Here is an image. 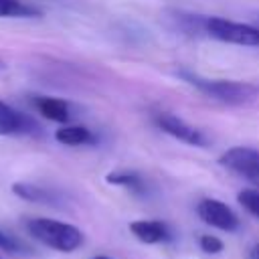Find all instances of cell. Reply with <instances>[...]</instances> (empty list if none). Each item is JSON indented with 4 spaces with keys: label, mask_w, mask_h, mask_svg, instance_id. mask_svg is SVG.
Wrapping results in <instances>:
<instances>
[{
    "label": "cell",
    "mask_w": 259,
    "mask_h": 259,
    "mask_svg": "<svg viewBox=\"0 0 259 259\" xmlns=\"http://www.w3.org/2000/svg\"><path fill=\"white\" fill-rule=\"evenodd\" d=\"M26 231L42 245L61 253H73L83 245V233L75 225L63 223V221L36 217L26 221Z\"/></svg>",
    "instance_id": "obj_1"
},
{
    "label": "cell",
    "mask_w": 259,
    "mask_h": 259,
    "mask_svg": "<svg viewBox=\"0 0 259 259\" xmlns=\"http://www.w3.org/2000/svg\"><path fill=\"white\" fill-rule=\"evenodd\" d=\"M182 77L186 79V83H190L192 87H196L200 93L227 103V105H243L253 101L255 97H259V87L247 81H233V79H204L198 75H190V73H182Z\"/></svg>",
    "instance_id": "obj_2"
},
{
    "label": "cell",
    "mask_w": 259,
    "mask_h": 259,
    "mask_svg": "<svg viewBox=\"0 0 259 259\" xmlns=\"http://www.w3.org/2000/svg\"><path fill=\"white\" fill-rule=\"evenodd\" d=\"M202 28L208 36L221 42H231L241 47H259V26H253V24H243V22L227 20L221 16H206L202 18Z\"/></svg>",
    "instance_id": "obj_3"
},
{
    "label": "cell",
    "mask_w": 259,
    "mask_h": 259,
    "mask_svg": "<svg viewBox=\"0 0 259 259\" xmlns=\"http://www.w3.org/2000/svg\"><path fill=\"white\" fill-rule=\"evenodd\" d=\"M219 164L225 166L227 170L243 176L251 184L259 188V150L249 148V146H235L229 148L221 158Z\"/></svg>",
    "instance_id": "obj_4"
},
{
    "label": "cell",
    "mask_w": 259,
    "mask_h": 259,
    "mask_svg": "<svg viewBox=\"0 0 259 259\" xmlns=\"http://www.w3.org/2000/svg\"><path fill=\"white\" fill-rule=\"evenodd\" d=\"M196 212L202 219V223H206L219 231L233 233L239 229V219L233 212V208L217 198H202L196 206Z\"/></svg>",
    "instance_id": "obj_5"
},
{
    "label": "cell",
    "mask_w": 259,
    "mask_h": 259,
    "mask_svg": "<svg viewBox=\"0 0 259 259\" xmlns=\"http://www.w3.org/2000/svg\"><path fill=\"white\" fill-rule=\"evenodd\" d=\"M154 123L168 136L176 138L178 142H184L188 146H204L206 140L202 136L200 130H196L194 125L186 123L182 117L174 115V113H168V111H160L154 115Z\"/></svg>",
    "instance_id": "obj_6"
},
{
    "label": "cell",
    "mask_w": 259,
    "mask_h": 259,
    "mask_svg": "<svg viewBox=\"0 0 259 259\" xmlns=\"http://www.w3.org/2000/svg\"><path fill=\"white\" fill-rule=\"evenodd\" d=\"M34 130L36 123L28 115L0 101V136H22V134H32Z\"/></svg>",
    "instance_id": "obj_7"
},
{
    "label": "cell",
    "mask_w": 259,
    "mask_h": 259,
    "mask_svg": "<svg viewBox=\"0 0 259 259\" xmlns=\"http://www.w3.org/2000/svg\"><path fill=\"white\" fill-rule=\"evenodd\" d=\"M130 231L138 241H142L146 245L164 243L170 239V229L162 221H146V219L134 221V223H130Z\"/></svg>",
    "instance_id": "obj_8"
},
{
    "label": "cell",
    "mask_w": 259,
    "mask_h": 259,
    "mask_svg": "<svg viewBox=\"0 0 259 259\" xmlns=\"http://www.w3.org/2000/svg\"><path fill=\"white\" fill-rule=\"evenodd\" d=\"M34 107L38 109V113L51 121H57V123H67L71 119V111H69V105L63 101V99H57V97H36L34 99Z\"/></svg>",
    "instance_id": "obj_9"
},
{
    "label": "cell",
    "mask_w": 259,
    "mask_h": 259,
    "mask_svg": "<svg viewBox=\"0 0 259 259\" xmlns=\"http://www.w3.org/2000/svg\"><path fill=\"white\" fill-rule=\"evenodd\" d=\"M12 192L18 196V198H24V200H30V202H42V204H57L59 196L42 186H36V184H28V182H16L12 184Z\"/></svg>",
    "instance_id": "obj_10"
},
{
    "label": "cell",
    "mask_w": 259,
    "mask_h": 259,
    "mask_svg": "<svg viewBox=\"0 0 259 259\" xmlns=\"http://www.w3.org/2000/svg\"><path fill=\"white\" fill-rule=\"evenodd\" d=\"M55 140L63 146H87L95 142L91 130L83 125H63L55 132Z\"/></svg>",
    "instance_id": "obj_11"
},
{
    "label": "cell",
    "mask_w": 259,
    "mask_h": 259,
    "mask_svg": "<svg viewBox=\"0 0 259 259\" xmlns=\"http://www.w3.org/2000/svg\"><path fill=\"white\" fill-rule=\"evenodd\" d=\"M38 14V8L22 0H0V18H28Z\"/></svg>",
    "instance_id": "obj_12"
},
{
    "label": "cell",
    "mask_w": 259,
    "mask_h": 259,
    "mask_svg": "<svg viewBox=\"0 0 259 259\" xmlns=\"http://www.w3.org/2000/svg\"><path fill=\"white\" fill-rule=\"evenodd\" d=\"M107 182L109 184H117V186H125V188H132V190H142V178L134 172H113V174H107Z\"/></svg>",
    "instance_id": "obj_13"
},
{
    "label": "cell",
    "mask_w": 259,
    "mask_h": 259,
    "mask_svg": "<svg viewBox=\"0 0 259 259\" xmlns=\"http://www.w3.org/2000/svg\"><path fill=\"white\" fill-rule=\"evenodd\" d=\"M0 249L6 251V253H12V255H20V253L28 251L26 245L20 239H16L14 235H10V233H6L2 229H0Z\"/></svg>",
    "instance_id": "obj_14"
},
{
    "label": "cell",
    "mask_w": 259,
    "mask_h": 259,
    "mask_svg": "<svg viewBox=\"0 0 259 259\" xmlns=\"http://www.w3.org/2000/svg\"><path fill=\"white\" fill-rule=\"evenodd\" d=\"M237 198H239V202H241L243 208H247L253 217L259 219V190H255V188H245V190L239 192Z\"/></svg>",
    "instance_id": "obj_15"
},
{
    "label": "cell",
    "mask_w": 259,
    "mask_h": 259,
    "mask_svg": "<svg viewBox=\"0 0 259 259\" xmlns=\"http://www.w3.org/2000/svg\"><path fill=\"white\" fill-rule=\"evenodd\" d=\"M200 249L204 251V253H210V255H217V253H221L223 251V241L219 239V237H214V235H202L200 237Z\"/></svg>",
    "instance_id": "obj_16"
},
{
    "label": "cell",
    "mask_w": 259,
    "mask_h": 259,
    "mask_svg": "<svg viewBox=\"0 0 259 259\" xmlns=\"http://www.w3.org/2000/svg\"><path fill=\"white\" fill-rule=\"evenodd\" d=\"M253 259H259V245H255L253 249Z\"/></svg>",
    "instance_id": "obj_17"
},
{
    "label": "cell",
    "mask_w": 259,
    "mask_h": 259,
    "mask_svg": "<svg viewBox=\"0 0 259 259\" xmlns=\"http://www.w3.org/2000/svg\"><path fill=\"white\" fill-rule=\"evenodd\" d=\"M93 259H109V257H105V255H97V257H93Z\"/></svg>",
    "instance_id": "obj_18"
},
{
    "label": "cell",
    "mask_w": 259,
    "mask_h": 259,
    "mask_svg": "<svg viewBox=\"0 0 259 259\" xmlns=\"http://www.w3.org/2000/svg\"><path fill=\"white\" fill-rule=\"evenodd\" d=\"M4 67H6V65H4V61H0V71H2Z\"/></svg>",
    "instance_id": "obj_19"
},
{
    "label": "cell",
    "mask_w": 259,
    "mask_h": 259,
    "mask_svg": "<svg viewBox=\"0 0 259 259\" xmlns=\"http://www.w3.org/2000/svg\"><path fill=\"white\" fill-rule=\"evenodd\" d=\"M0 259H2V257H0Z\"/></svg>",
    "instance_id": "obj_20"
}]
</instances>
